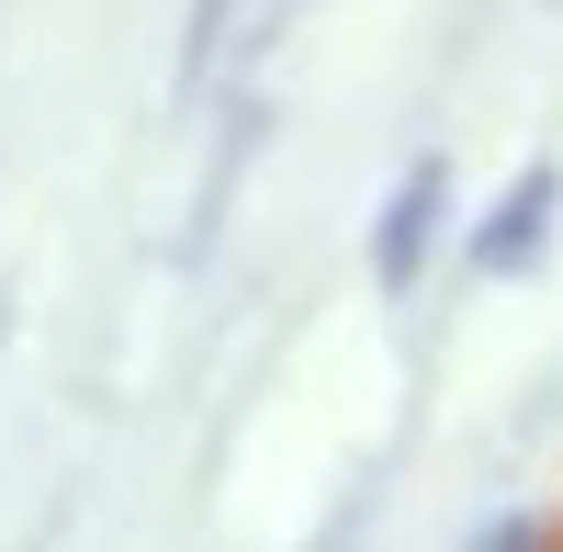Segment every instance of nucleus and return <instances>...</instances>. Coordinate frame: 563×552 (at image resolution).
<instances>
[{"label": "nucleus", "instance_id": "obj_3", "mask_svg": "<svg viewBox=\"0 0 563 552\" xmlns=\"http://www.w3.org/2000/svg\"><path fill=\"white\" fill-rule=\"evenodd\" d=\"M249 147H260V102L238 90V102H225V124H214V169H203V192H192L180 260H214V238H225V203H238V180H249Z\"/></svg>", "mask_w": 563, "mask_h": 552}, {"label": "nucleus", "instance_id": "obj_4", "mask_svg": "<svg viewBox=\"0 0 563 552\" xmlns=\"http://www.w3.org/2000/svg\"><path fill=\"white\" fill-rule=\"evenodd\" d=\"M249 45V0H180V57H169V90L180 102H203L225 79V57Z\"/></svg>", "mask_w": 563, "mask_h": 552}, {"label": "nucleus", "instance_id": "obj_1", "mask_svg": "<svg viewBox=\"0 0 563 552\" xmlns=\"http://www.w3.org/2000/svg\"><path fill=\"white\" fill-rule=\"evenodd\" d=\"M440 214H451V158H440V147H417V158L395 169V192L372 203V238H361V271H372V294H417V283H429Z\"/></svg>", "mask_w": 563, "mask_h": 552}, {"label": "nucleus", "instance_id": "obj_6", "mask_svg": "<svg viewBox=\"0 0 563 552\" xmlns=\"http://www.w3.org/2000/svg\"><path fill=\"white\" fill-rule=\"evenodd\" d=\"M0 339H12V283H0Z\"/></svg>", "mask_w": 563, "mask_h": 552}, {"label": "nucleus", "instance_id": "obj_5", "mask_svg": "<svg viewBox=\"0 0 563 552\" xmlns=\"http://www.w3.org/2000/svg\"><path fill=\"white\" fill-rule=\"evenodd\" d=\"M462 552H541V519H485Z\"/></svg>", "mask_w": 563, "mask_h": 552}, {"label": "nucleus", "instance_id": "obj_2", "mask_svg": "<svg viewBox=\"0 0 563 552\" xmlns=\"http://www.w3.org/2000/svg\"><path fill=\"white\" fill-rule=\"evenodd\" d=\"M552 225H563V169L552 158H530L507 192L462 225V271H485V283H519V271L552 249Z\"/></svg>", "mask_w": 563, "mask_h": 552}]
</instances>
